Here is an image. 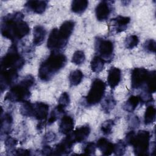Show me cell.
<instances>
[{"label":"cell","mask_w":156,"mask_h":156,"mask_svg":"<svg viewBox=\"0 0 156 156\" xmlns=\"http://www.w3.org/2000/svg\"><path fill=\"white\" fill-rule=\"evenodd\" d=\"M23 18L24 15L20 12L4 16L1 23L2 35L14 43L27 35L30 32V28Z\"/></svg>","instance_id":"6da1fadb"},{"label":"cell","mask_w":156,"mask_h":156,"mask_svg":"<svg viewBox=\"0 0 156 156\" xmlns=\"http://www.w3.org/2000/svg\"><path fill=\"white\" fill-rule=\"evenodd\" d=\"M66 57L58 51H52L40 65L38 77L43 82L50 80L66 63Z\"/></svg>","instance_id":"7a4b0ae2"},{"label":"cell","mask_w":156,"mask_h":156,"mask_svg":"<svg viewBox=\"0 0 156 156\" xmlns=\"http://www.w3.org/2000/svg\"><path fill=\"white\" fill-rule=\"evenodd\" d=\"M24 63V58L20 54L16 43H13L1 59V71L9 69L18 70L23 66Z\"/></svg>","instance_id":"3957f363"},{"label":"cell","mask_w":156,"mask_h":156,"mask_svg":"<svg viewBox=\"0 0 156 156\" xmlns=\"http://www.w3.org/2000/svg\"><path fill=\"white\" fill-rule=\"evenodd\" d=\"M30 87L24 84L23 82L13 85L5 96V100L12 102H23L27 101L30 98Z\"/></svg>","instance_id":"277c9868"},{"label":"cell","mask_w":156,"mask_h":156,"mask_svg":"<svg viewBox=\"0 0 156 156\" xmlns=\"http://www.w3.org/2000/svg\"><path fill=\"white\" fill-rule=\"evenodd\" d=\"M106 89L105 83L99 79L93 80L90 89L85 97V102L88 105H94L102 99Z\"/></svg>","instance_id":"5b68a950"},{"label":"cell","mask_w":156,"mask_h":156,"mask_svg":"<svg viewBox=\"0 0 156 156\" xmlns=\"http://www.w3.org/2000/svg\"><path fill=\"white\" fill-rule=\"evenodd\" d=\"M150 138V133L147 130H140L135 134L132 144L135 155L140 156L149 154Z\"/></svg>","instance_id":"8992f818"},{"label":"cell","mask_w":156,"mask_h":156,"mask_svg":"<svg viewBox=\"0 0 156 156\" xmlns=\"http://www.w3.org/2000/svg\"><path fill=\"white\" fill-rule=\"evenodd\" d=\"M95 49L104 62H110L114 56V46L112 41L98 37L95 40Z\"/></svg>","instance_id":"52a82bcc"},{"label":"cell","mask_w":156,"mask_h":156,"mask_svg":"<svg viewBox=\"0 0 156 156\" xmlns=\"http://www.w3.org/2000/svg\"><path fill=\"white\" fill-rule=\"evenodd\" d=\"M150 71L144 68H135L131 73V87L133 89L144 88Z\"/></svg>","instance_id":"ba28073f"},{"label":"cell","mask_w":156,"mask_h":156,"mask_svg":"<svg viewBox=\"0 0 156 156\" xmlns=\"http://www.w3.org/2000/svg\"><path fill=\"white\" fill-rule=\"evenodd\" d=\"M68 40L66 39L59 32L57 28L53 29L49 35L47 41V47L52 51H58L67 44Z\"/></svg>","instance_id":"9c48e42d"},{"label":"cell","mask_w":156,"mask_h":156,"mask_svg":"<svg viewBox=\"0 0 156 156\" xmlns=\"http://www.w3.org/2000/svg\"><path fill=\"white\" fill-rule=\"evenodd\" d=\"M18 70L9 69L1 71L0 75V87L1 91L3 92L5 90L11 87L18 79Z\"/></svg>","instance_id":"30bf717a"},{"label":"cell","mask_w":156,"mask_h":156,"mask_svg":"<svg viewBox=\"0 0 156 156\" xmlns=\"http://www.w3.org/2000/svg\"><path fill=\"white\" fill-rule=\"evenodd\" d=\"M75 143L72 139L66 135V136L58 143L53 149L52 155H66L69 154L71 151L73 145Z\"/></svg>","instance_id":"8fae6325"},{"label":"cell","mask_w":156,"mask_h":156,"mask_svg":"<svg viewBox=\"0 0 156 156\" xmlns=\"http://www.w3.org/2000/svg\"><path fill=\"white\" fill-rule=\"evenodd\" d=\"M49 105L46 103L37 102L32 103V116L40 121H46L48 115Z\"/></svg>","instance_id":"7c38bea8"},{"label":"cell","mask_w":156,"mask_h":156,"mask_svg":"<svg viewBox=\"0 0 156 156\" xmlns=\"http://www.w3.org/2000/svg\"><path fill=\"white\" fill-rule=\"evenodd\" d=\"M110 1H101L96 7L95 15L97 20L103 21L108 19L111 13V7Z\"/></svg>","instance_id":"4fadbf2b"},{"label":"cell","mask_w":156,"mask_h":156,"mask_svg":"<svg viewBox=\"0 0 156 156\" xmlns=\"http://www.w3.org/2000/svg\"><path fill=\"white\" fill-rule=\"evenodd\" d=\"M90 127L88 125H85L77 128L74 131L71 132L68 135L74 143H82L86 140L90 133Z\"/></svg>","instance_id":"5bb4252c"},{"label":"cell","mask_w":156,"mask_h":156,"mask_svg":"<svg viewBox=\"0 0 156 156\" xmlns=\"http://www.w3.org/2000/svg\"><path fill=\"white\" fill-rule=\"evenodd\" d=\"M48 2L47 1H28L24 4V7L28 12L42 14L46 9Z\"/></svg>","instance_id":"9a60e30c"},{"label":"cell","mask_w":156,"mask_h":156,"mask_svg":"<svg viewBox=\"0 0 156 156\" xmlns=\"http://www.w3.org/2000/svg\"><path fill=\"white\" fill-rule=\"evenodd\" d=\"M130 21V18L128 16L118 15L112 19V25L116 33H120L127 28V26Z\"/></svg>","instance_id":"2e32d148"},{"label":"cell","mask_w":156,"mask_h":156,"mask_svg":"<svg viewBox=\"0 0 156 156\" xmlns=\"http://www.w3.org/2000/svg\"><path fill=\"white\" fill-rule=\"evenodd\" d=\"M121 77V71L116 67H111L108 71L107 83L111 88H115L119 83Z\"/></svg>","instance_id":"e0dca14e"},{"label":"cell","mask_w":156,"mask_h":156,"mask_svg":"<svg viewBox=\"0 0 156 156\" xmlns=\"http://www.w3.org/2000/svg\"><path fill=\"white\" fill-rule=\"evenodd\" d=\"M74 126V119L69 115H64L59 124V132L64 135H68L72 132Z\"/></svg>","instance_id":"ac0fdd59"},{"label":"cell","mask_w":156,"mask_h":156,"mask_svg":"<svg viewBox=\"0 0 156 156\" xmlns=\"http://www.w3.org/2000/svg\"><path fill=\"white\" fill-rule=\"evenodd\" d=\"M96 145L104 155H110L113 153L114 144L104 137L100 138L98 140Z\"/></svg>","instance_id":"d6986e66"},{"label":"cell","mask_w":156,"mask_h":156,"mask_svg":"<svg viewBox=\"0 0 156 156\" xmlns=\"http://www.w3.org/2000/svg\"><path fill=\"white\" fill-rule=\"evenodd\" d=\"M46 34V30L42 26H35L33 30V44L35 46L41 45L44 40Z\"/></svg>","instance_id":"ffe728a7"},{"label":"cell","mask_w":156,"mask_h":156,"mask_svg":"<svg viewBox=\"0 0 156 156\" xmlns=\"http://www.w3.org/2000/svg\"><path fill=\"white\" fill-rule=\"evenodd\" d=\"M13 122V118L12 115L9 113H5L4 115L1 114V135H7L12 127Z\"/></svg>","instance_id":"44dd1931"},{"label":"cell","mask_w":156,"mask_h":156,"mask_svg":"<svg viewBox=\"0 0 156 156\" xmlns=\"http://www.w3.org/2000/svg\"><path fill=\"white\" fill-rule=\"evenodd\" d=\"M75 23L72 20H67L63 22L58 29L60 34L67 40L69 39V37L72 34Z\"/></svg>","instance_id":"7402d4cb"},{"label":"cell","mask_w":156,"mask_h":156,"mask_svg":"<svg viewBox=\"0 0 156 156\" xmlns=\"http://www.w3.org/2000/svg\"><path fill=\"white\" fill-rule=\"evenodd\" d=\"M88 1L87 0H74L71 2V9L73 12L82 14L88 7Z\"/></svg>","instance_id":"603a6c76"},{"label":"cell","mask_w":156,"mask_h":156,"mask_svg":"<svg viewBox=\"0 0 156 156\" xmlns=\"http://www.w3.org/2000/svg\"><path fill=\"white\" fill-rule=\"evenodd\" d=\"M143 91H147L149 93H154L156 91V72L155 70L151 71L149 73V76L145 87Z\"/></svg>","instance_id":"cb8c5ba5"},{"label":"cell","mask_w":156,"mask_h":156,"mask_svg":"<svg viewBox=\"0 0 156 156\" xmlns=\"http://www.w3.org/2000/svg\"><path fill=\"white\" fill-rule=\"evenodd\" d=\"M140 102L138 96H130L123 105V109L128 112H133Z\"/></svg>","instance_id":"d4e9b609"},{"label":"cell","mask_w":156,"mask_h":156,"mask_svg":"<svg viewBox=\"0 0 156 156\" xmlns=\"http://www.w3.org/2000/svg\"><path fill=\"white\" fill-rule=\"evenodd\" d=\"M155 108L154 105L150 104L146 109V112L144 116V122L146 125L152 124L155 119Z\"/></svg>","instance_id":"484cf974"},{"label":"cell","mask_w":156,"mask_h":156,"mask_svg":"<svg viewBox=\"0 0 156 156\" xmlns=\"http://www.w3.org/2000/svg\"><path fill=\"white\" fill-rule=\"evenodd\" d=\"M116 105V101L112 94H108L104 99L102 104V110L106 113H108L113 109Z\"/></svg>","instance_id":"4316f807"},{"label":"cell","mask_w":156,"mask_h":156,"mask_svg":"<svg viewBox=\"0 0 156 156\" xmlns=\"http://www.w3.org/2000/svg\"><path fill=\"white\" fill-rule=\"evenodd\" d=\"M104 63V61L101 57L96 55L92 58L90 62L91 69L93 72L98 73L103 69Z\"/></svg>","instance_id":"83f0119b"},{"label":"cell","mask_w":156,"mask_h":156,"mask_svg":"<svg viewBox=\"0 0 156 156\" xmlns=\"http://www.w3.org/2000/svg\"><path fill=\"white\" fill-rule=\"evenodd\" d=\"M83 74L79 69H76L71 72L69 76V80L71 86H76L79 85L82 80Z\"/></svg>","instance_id":"f1b7e54d"},{"label":"cell","mask_w":156,"mask_h":156,"mask_svg":"<svg viewBox=\"0 0 156 156\" xmlns=\"http://www.w3.org/2000/svg\"><path fill=\"white\" fill-rule=\"evenodd\" d=\"M139 43V38L136 35H130L125 40V46L127 49H132L138 45Z\"/></svg>","instance_id":"f546056e"},{"label":"cell","mask_w":156,"mask_h":156,"mask_svg":"<svg viewBox=\"0 0 156 156\" xmlns=\"http://www.w3.org/2000/svg\"><path fill=\"white\" fill-rule=\"evenodd\" d=\"M85 60V55L82 51H76L73 55L71 62L76 65H80L82 64Z\"/></svg>","instance_id":"4dcf8cb0"},{"label":"cell","mask_w":156,"mask_h":156,"mask_svg":"<svg viewBox=\"0 0 156 156\" xmlns=\"http://www.w3.org/2000/svg\"><path fill=\"white\" fill-rule=\"evenodd\" d=\"M114 121L112 119H108L104 121L101 126V130L105 135H108L112 133V128L114 126Z\"/></svg>","instance_id":"1f68e13d"},{"label":"cell","mask_w":156,"mask_h":156,"mask_svg":"<svg viewBox=\"0 0 156 156\" xmlns=\"http://www.w3.org/2000/svg\"><path fill=\"white\" fill-rule=\"evenodd\" d=\"M126 144L124 141H119L114 144L113 153L116 155H122L125 153Z\"/></svg>","instance_id":"d6a6232c"},{"label":"cell","mask_w":156,"mask_h":156,"mask_svg":"<svg viewBox=\"0 0 156 156\" xmlns=\"http://www.w3.org/2000/svg\"><path fill=\"white\" fill-rule=\"evenodd\" d=\"M155 44H156V43L154 40L149 39L145 41V43L143 45V48L147 52L155 53Z\"/></svg>","instance_id":"836d02e7"},{"label":"cell","mask_w":156,"mask_h":156,"mask_svg":"<svg viewBox=\"0 0 156 156\" xmlns=\"http://www.w3.org/2000/svg\"><path fill=\"white\" fill-rule=\"evenodd\" d=\"M58 105L62 106L64 108H65L69 104L70 99H69V96L66 92H63L62 93V94L58 98Z\"/></svg>","instance_id":"e575fe53"},{"label":"cell","mask_w":156,"mask_h":156,"mask_svg":"<svg viewBox=\"0 0 156 156\" xmlns=\"http://www.w3.org/2000/svg\"><path fill=\"white\" fill-rule=\"evenodd\" d=\"M96 145L93 142L87 143L83 148V152L87 155H94L96 152Z\"/></svg>","instance_id":"d590c367"},{"label":"cell","mask_w":156,"mask_h":156,"mask_svg":"<svg viewBox=\"0 0 156 156\" xmlns=\"http://www.w3.org/2000/svg\"><path fill=\"white\" fill-rule=\"evenodd\" d=\"M17 143V141L15 139H14L12 137H8L7 138H6L5 141V145L6 147L7 150L10 151L11 152L14 151L13 148L14 147L16 146Z\"/></svg>","instance_id":"8d00e7d4"},{"label":"cell","mask_w":156,"mask_h":156,"mask_svg":"<svg viewBox=\"0 0 156 156\" xmlns=\"http://www.w3.org/2000/svg\"><path fill=\"white\" fill-rule=\"evenodd\" d=\"M135 132L133 130H131L128 132L125 137V143L126 145H132L133 140L135 136Z\"/></svg>","instance_id":"74e56055"},{"label":"cell","mask_w":156,"mask_h":156,"mask_svg":"<svg viewBox=\"0 0 156 156\" xmlns=\"http://www.w3.org/2000/svg\"><path fill=\"white\" fill-rule=\"evenodd\" d=\"M41 154L42 155H52L53 149L51 148L49 146L46 145V146H43V147L41 149Z\"/></svg>","instance_id":"f35d334b"},{"label":"cell","mask_w":156,"mask_h":156,"mask_svg":"<svg viewBox=\"0 0 156 156\" xmlns=\"http://www.w3.org/2000/svg\"><path fill=\"white\" fill-rule=\"evenodd\" d=\"M56 138V135L53 132H48L44 136V140L46 141V142H51L54 140H55Z\"/></svg>","instance_id":"ab89813d"},{"label":"cell","mask_w":156,"mask_h":156,"mask_svg":"<svg viewBox=\"0 0 156 156\" xmlns=\"http://www.w3.org/2000/svg\"><path fill=\"white\" fill-rule=\"evenodd\" d=\"M15 155H28L30 154V151L27 149H18L16 150H14Z\"/></svg>","instance_id":"60d3db41"},{"label":"cell","mask_w":156,"mask_h":156,"mask_svg":"<svg viewBox=\"0 0 156 156\" xmlns=\"http://www.w3.org/2000/svg\"><path fill=\"white\" fill-rule=\"evenodd\" d=\"M130 123H131V125L133 127H138V126H139V124H140V120L138 119V118L136 116H133L130 119Z\"/></svg>","instance_id":"b9f144b4"}]
</instances>
